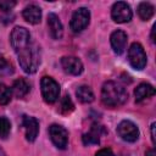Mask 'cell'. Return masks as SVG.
Masks as SVG:
<instances>
[{
  "mask_svg": "<svg viewBox=\"0 0 156 156\" xmlns=\"http://www.w3.org/2000/svg\"><path fill=\"white\" fill-rule=\"evenodd\" d=\"M95 156H115V155H113V152H112V150H111V149L105 147V149L99 150V151L96 152V155H95Z\"/></svg>",
  "mask_w": 156,
  "mask_h": 156,
  "instance_id": "obj_23",
  "label": "cell"
},
{
  "mask_svg": "<svg viewBox=\"0 0 156 156\" xmlns=\"http://www.w3.org/2000/svg\"><path fill=\"white\" fill-rule=\"evenodd\" d=\"M128 61L134 69H143L146 66V54L139 43H133L128 50Z\"/></svg>",
  "mask_w": 156,
  "mask_h": 156,
  "instance_id": "obj_4",
  "label": "cell"
},
{
  "mask_svg": "<svg viewBox=\"0 0 156 156\" xmlns=\"http://www.w3.org/2000/svg\"><path fill=\"white\" fill-rule=\"evenodd\" d=\"M11 132V123L6 117H0V138L6 139Z\"/></svg>",
  "mask_w": 156,
  "mask_h": 156,
  "instance_id": "obj_20",
  "label": "cell"
},
{
  "mask_svg": "<svg viewBox=\"0 0 156 156\" xmlns=\"http://www.w3.org/2000/svg\"><path fill=\"white\" fill-rule=\"evenodd\" d=\"M155 29H156V26H154L152 30H151V40H152V43H155Z\"/></svg>",
  "mask_w": 156,
  "mask_h": 156,
  "instance_id": "obj_27",
  "label": "cell"
},
{
  "mask_svg": "<svg viewBox=\"0 0 156 156\" xmlns=\"http://www.w3.org/2000/svg\"><path fill=\"white\" fill-rule=\"evenodd\" d=\"M22 126L26 132V139L28 141H34L39 133V122L35 117L32 116H23L22 117Z\"/></svg>",
  "mask_w": 156,
  "mask_h": 156,
  "instance_id": "obj_9",
  "label": "cell"
},
{
  "mask_svg": "<svg viewBox=\"0 0 156 156\" xmlns=\"http://www.w3.org/2000/svg\"><path fill=\"white\" fill-rule=\"evenodd\" d=\"M128 99L126 89L117 82L108 80L105 82L101 88V100L106 106L116 107L123 105Z\"/></svg>",
  "mask_w": 156,
  "mask_h": 156,
  "instance_id": "obj_2",
  "label": "cell"
},
{
  "mask_svg": "<svg viewBox=\"0 0 156 156\" xmlns=\"http://www.w3.org/2000/svg\"><path fill=\"white\" fill-rule=\"evenodd\" d=\"M112 20L117 23H126L132 20V10L127 2L117 1L111 9Z\"/></svg>",
  "mask_w": 156,
  "mask_h": 156,
  "instance_id": "obj_8",
  "label": "cell"
},
{
  "mask_svg": "<svg viewBox=\"0 0 156 156\" xmlns=\"http://www.w3.org/2000/svg\"><path fill=\"white\" fill-rule=\"evenodd\" d=\"M49 135L56 147L65 150L68 145V132L58 124H51L49 127Z\"/></svg>",
  "mask_w": 156,
  "mask_h": 156,
  "instance_id": "obj_7",
  "label": "cell"
},
{
  "mask_svg": "<svg viewBox=\"0 0 156 156\" xmlns=\"http://www.w3.org/2000/svg\"><path fill=\"white\" fill-rule=\"evenodd\" d=\"M73 108H74V105H73L71 98L68 95H65L61 99V102H60V111H61V113L67 115L71 111H73Z\"/></svg>",
  "mask_w": 156,
  "mask_h": 156,
  "instance_id": "obj_19",
  "label": "cell"
},
{
  "mask_svg": "<svg viewBox=\"0 0 156 156\" xmlns=\"http://www.w3.org/2000/svg\"><path fill=\"white\" fill-rule=\"evenodd\" d=\"M48 26H49V32L52 39H61L63 34V27L62 23L56 13H49L48 16Z\"/></svg>",
  "mask_w": 156,
  "mask_h": 156,
  "instance_id": "obj_12",
  "label": "cell"
},
{
  "mask_svg": "<svg viewBox=\"0 0 156 156\" xmlns=\"http://www.w3.org/2000/svg\"><path fill=\"white\" fill-rule=\"evenodd\" d=\"M155 127H156V123H152L151 124V139H152V143L156 144V138H155Z\"/></svg>",
  "mask_w": 156,
  "mask_h": 156,
  "instance_id": "obj_25",
  "label": "cell"
},
{
  "mask_svg": "<svg viewBox=\"0 0 156 156\" xmlns=\"http://www.w3.org/2000/svg\"><path fill=\"white\" fill-rule=\"evenodd\" d=\"M138 15L143 21H149L154 16V6L149 2H140L138 6Z\"/></svg>",
  "mask_w": 156,
  "mask_h": 156,
  "instance_id": "obj_18",
  "label": "cell"
},
{
  "mask_svg": "<svg viewBox=\"0 0 156 156\" xmlns=\"http://www.w3.org/2000/svg\"><path fill=\"white\" fill-rule=\"evenodd\" d=\"M0 156H5V154H4V151L0 149Z\"/></svg>",
  "mask_w": 156,
  "mask_h": 156,
  "instance_id": "obj_28",
  "label": "cell"
},
{
  "mask_svg": "<svg viewBox=\"0 0 156 156\" xmlns=\"http://www.w3.org/2000/svg\"><path fill=\"white\" fill-rule=\"evenodd\" d=\"M61 66L63 71L72 76H78L83 72V63L78 57L65 56L61 58Z\"/></svg>",
  "mask_w": 156,
  "mask_h": 156,
  "instance_id": "obj_10",
  "label": "cell"
},
{
  "mask_svg": "<svg viewBox=\"0 0 156 156\" xmlns=\"http://www.w3.org/2000/svg\"><path fill=\"white\" fill-rule=\"evenodd\" d=\"M22 16L28 23L38 24L41 20V10H40L39 6H37L34 4H30V5L24 7V10L22 12Z\"/></svg>",
  "mask_w": 156,
  "mask_h": 156,
  "instance_id": "obj_13",
  "label": "cell"
},
{
  "mask_svg": "<svg viewBox=\"0 0 156 156\" xmlns=\"http://www.w3.org/2000/svg\"><path fill=\"white\" fill-rule=\"evenodd\" d=\"M10 41L21 68L26 73H34L40 65V48L32 39L30 33L23 27H15Z\"/></svg>",
  "mask_w": 156,
  "mask_h": 156,
  "instance_id": "obj_1",
  "label": "cell"
},
{
  "mask_svg": "<svg viewBox=\"0 0 156 156\" xmlns=\"http://www.w3.org/2000/svg\"><path fill=\"white\" fill-rule=\"evenodd\" d=\"M76 95H77L78 100L82 101V102H84V104L91 102V101L94 100V93H93V90H91L89 87H87V85L79 87V88L77 89V91H76Z\"/></svg>",
  "mask_w": 156,
  "mask_h": 156,
  "instance_id": "obj_17",
  "label": "cell"
},
{
  "mask_svg": "<svg viewBox=\"0 0 156 156\" xmlns=\"http://www.w3.org/2000/svg\"><path fill=\"white\" fill-rule=\"evenodd\" d=\"M29 90H30L29 84H28L24 79L20 78V79H17V80L13 82V85H12V93H13V95H15L16 98H18V99L24 98V96L29 93Z\"/></svg>",
  "mask_w": 156,
  "mask_h": 156,
  "instance_id": "obj_16",
  "label": "cell"
},
{
  "mask_svg": "<svg viewBox=\"0 0 156 156\" xmlns=\"http://www.w3.org/2000/svg\"><path fill=\"white\" fill-rule=\"evenodd\" d=\"M11 68V66L7 63V61L2 57V56H0V72H2V71H5L6 68Z\"/></svg>",
  "mask_w": 156,
  "mask_h": 156,
  "instance_id": "obj_24",
  "label": "cell"
},
{
  "mask_svg": "<svg viewBox=\"0 0 156 156\" xmlns=\"http://www.w3.org/2000/svg\"><path fill=\"white\" fill-rule=\"evenodd\" d=\"M154 95H155V89L152 85H150L147 83L139 84L134 90V96H135L136 102H141L143 100H146Z\"/></svg>",
  "mask_w": 156,
  "mask_h": 156,
  "instance_id": "obj_15",
  "label": "cell"
},
{
  "mask_svg": "<svg viewBox=\"0 0 156 156\" xmlns=\"http://www.w3.org/2000/svg\"><path fill=\"white\" fill-rule=\"evenodd\" d=\"M110 41H111V46L115 51V54L121 55L127 45V34L123 30H115L111 37H110Z\"/></svg>",
  "mask_w": 156,
  "mask_h": 156,
  "instance_id": "obj_11",
  "label": "cell"
},
{
  "mask_svg": "<svg viewBox=\"0 0 156 156\" xmlns=\"http://www.w3.org/2000/svg\"><path fill=\"white\" fill-rule=\"evenodd\" d=\"M104 133V128L101 126L94 124L90 130L85 134H83V143L84 145H93V144H99L100 143V136Z\"/></svg>",
  "mask_w": 156,
  "mask_h": 156,
  "instance_id": "obj_14",
  "label": "cell"
},
{
  "mask_svg": "<svg viewBox=\"0 0 156 156\" xmlns=\"http://www.w3.org/2000/svg\"><path fill=\"white\" fill-rule=\"evenodd\" d=\"M117 134L124 141L134 143L139 138V129L132 121L124 119L117 126Z\"/></svg>",
  "mask_w": 156,
  "mask_h": 156,
  "instance_id": "obj_6",
  "label": "cell"
},
{
  "mask_svg": "<svg viewBox=\"0 0 156 156\" xmlns=\"http://www.w3.org/2000/svg\"><path fill=\"white\" fill-rule=\"evenodd\" d=\"M146 156H156V152H155V150L154 149H150V150H147L146 151V154H145Z\"/></svg>",
  "mask_w": 156,
  "mask_h": 156,
  "instance_id": "obj_26",
  "label": "cell"
},
{
  "mask_svg": "<svg viewBox=\"0 0 156 156\" xmlns=\"http://www.w3.org/2000/svg\"><path fill=\"white\" fill-rule=\"evenodd\" d=\"M89 21H90L89 10L85 7H80L73 12L69 22V27L73 33H79L83 29H85V27L89 24Z\"/></svg>",
  "mask_w": 156,
  "mask_h": 156,
  "instance_id": "obj_5",
  "label": "cell"
},
{
  "mask_svg": "<svg viewBox=\"0 0 156 156\" xmlns=\"http://www.w3.org/2000/svg\"><path fill=\"white\" fill-rule=\"evenodd\" d=\"M15 5H16V2H15V1L2 0V1H0V10H2V11H9V10H11Z\"/></svg>",
  "mask_w": 156,
  "mask_h": 156,
  "instance_id": "obj_22",
  "label": "cell"
},
{
  "mask_svg": "<svg viewBox=\"0 0 156 156\" xmlns=\"http://www.w3.org/2000/svg\"><path fill=\"white\" fill-rule=\"evenodd\" d=\"M40 88H41V95L45 102L54 104L60 95V85L58 83L51 78V77H43L40 80Z\"/></svg>",
  "mask_w": 156,
  "mask_h": 156,
  "instance_id": "obj_3",
  "label": "cell"
},
{
  "mask_svg": "<svg viewBox=\"0 0 156 156\" xmlns=\"http://www.w3.org/2000/svg\"><path fill=\"white\" fill-rule=\"evenodd\" d=\"M11 90L9 87H6L5 84L0 83V105H6L10 102L11 100Z\"/></svg>",
  "mask_w": 156,
  "mask_h": 156,
  "instance_id": "obj_21",
  "label": "cell"
}]
</instances>
